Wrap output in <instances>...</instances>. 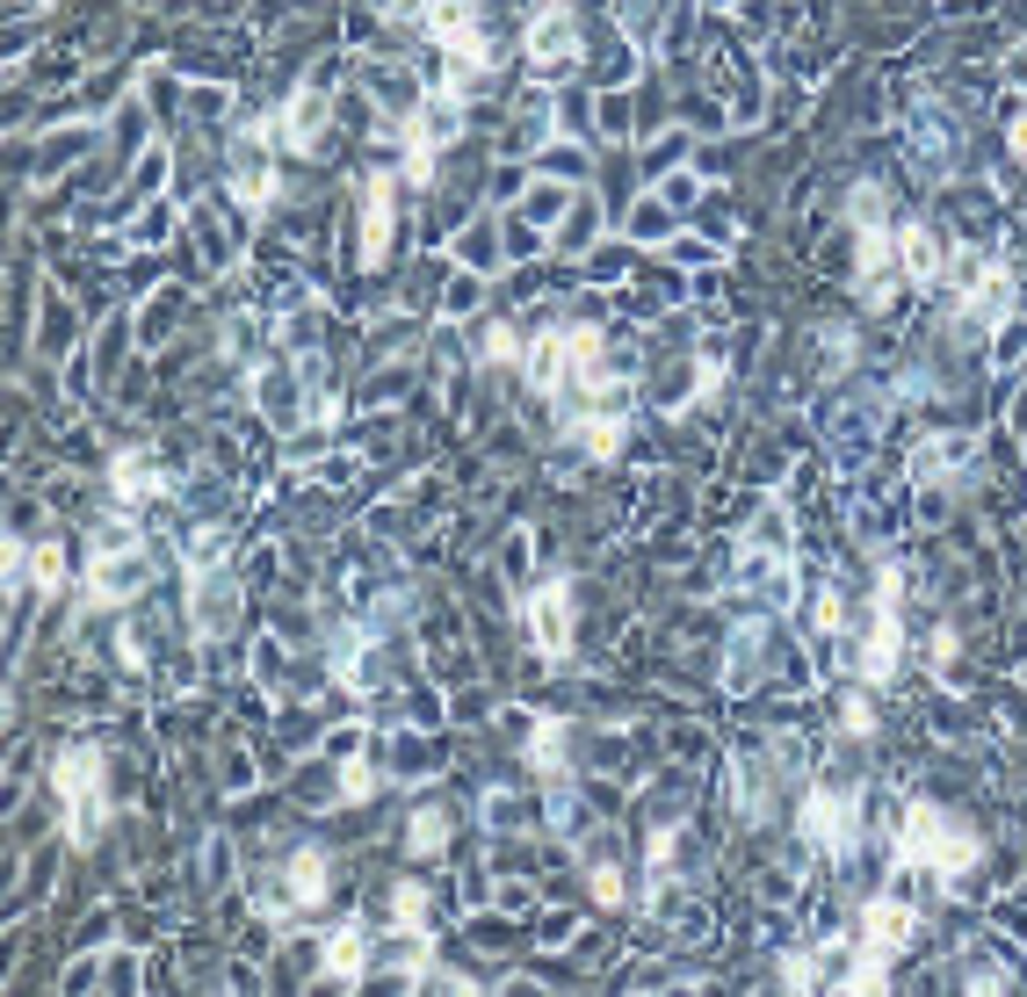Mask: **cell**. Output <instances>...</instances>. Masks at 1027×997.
<instances>
[{
  "mask_svg": "<svg viewBox=\"0 0 1027 997\" xmlns=\"http://www.w3.org/2000/svg\"><path fill=\"white\" fill-rule=\"evenodd\" d=\"M52 788L66 795V839L72 845H94L109 825V788H102V752L94 744H72L66 759L52 766Z\"/></svg>",
  "mask_w": 1027,
  "mask_h": 997,
  "instance_id": "6da1fadb",
  "label": "cell"
},
{
  "mask_svg": "<svg viewBox=\"0 0 1027 997\" xmlns=\"http://www.w3.org/2000/svg\"><path fill=\"white\" fill-rule=\"evenodd\" d=\"M145 579H153V564H145L138 535H131V528H102V535H94V557H88V607H123V601H138Z\"/></svg>",
  "mask_w": 1027,
  "mask_h": 997,
  "instance_id": "7a4b0ae2",
  "label": "cell"
},
{
  "mask_svg": "<svg viewBox=\"0 0 1027 997\" xmlns=\"http://www.w3.org/2000/svg\"><path fill=\"white\" fill-rule=\"evenodd\" d=\"M905 860H919V867H934V875L956 882L962 867L976 860V839H970L962 825H948L934 803H912V809H905Z\"/></svg>",
  "mask_w": 1027,
  "mask_h": 997,
  "instance_id": "3957f363",
  "label": "cell"
},
{
  "mask_svg": "<svg viewBox=\"0 0 1027 997\" xmlns=\"http://www.w3.org/2000/svg\"><path fill=\"white\" fill-rule=\"evenodd\" d=\"M427 30L464 58V87L492 66V44H485V30H478V0H435V8H427Z\"/></svg>",
  "mask_w": 1027,
  "mask_h": 997,
  "instance_id": "277c9868",
  "label": "cell"
},
{
  "mask_svg": "<svg viewBox=\"0 0 1027 997\" xmlns=\"http://www.w3.org/2000/svg\"><path fill=\"white\" fill-rule=\"evenodd\" d=\"M897 658H905V629H897V579H883V593H875V621H869V637H861V651H853V672H861V680H890Z\"/></svg>",
  "mask_w": 1027,
  "mask_h": 997,
  "instance_id": "5b68a950",
  "label": "cell"
},
{
  "mask_svg": "<svg viewBox=\"0 0 1027 997\" xmlns=\"http://www.w3.org/2000/svg\"><path fill=\"white\" fill-rule=\"evenodd\" d=\"M956 311L970 318V326H992L998 311H1006V268H998V260L962 254L956 260Z\"/></svg>",
  "mask_w": 1027,
  "mask_h": 997,
  "instance_id": "8992f818",
  "label": "cell"
},
{
  "mask_svg": "<svg viewBox=\"0 0 1027 997\" xmlns=\"http://www.w3.org/2000/svg\"><path fill=\"white\" fill-rule=\"evenodd\" d=\"M803 839L818 845V853L847 860V853H853V809H847V795L811 788V803H803Z\"/></svg>",
  "mask_w": 1027,
  "mask_h": 997,
  "instance_id": "52a82bcc",
  "label": "cell"
},
{
  "mask_svg": "<svg viewBox=\"0 0 1027 997\" xmlns=\"http://www.w3.org/2000/svg\"><path fill=\"white\" fill-rule=\"evenodd\" d=\"M232 615H239V585H232V571L203 564L196 571V629H203V637H225Z\"/></svg>",
  "mask_w": 1027,
  "mask_h": 997,
  "instance_id": "ba28073f",
  "label": "cell"
},
{
  "mask_svg": "<svg viewBox=\"0 0 1027 997\" xmlns=\"http://www.w3.org/2000/svg\"><path fill=\"white\" fill-rule=\"evenodd\" d=\"M326 889H333L326 853H319V845H304V853L290 860V882H282V911H312V904H326Z\"/></svg>",
  "mask_w": 1027,
  "mask_h": 997,
  "instance_id": "9c48e42d",
  "label": "cell"
},
{
  "mask_svg": "<svg viewBox=\"0 0 1027 997\" xmlns=\"http://www.w3.org/2000/svg\"><path fill=\"white\" fill-rule=\"evenodd\" d=\"M861 946L883 954V962H890V954H905V946H912V911H905V904H890V896H883V904H869V911H861Z\"/></svg>",
  "mask_w": 1027,
  "mask_h": 997,
  "instance_id": "30bf717a",
  "label": "cell"
},
{
  "mask_svg": "<svg viewBox=\"0 0 1027 997\" xmlns=\"http://www.w3.org/2000/svg\"><path fill=\"white\" fill-rule=\"evenodd\" d=\"M528 621H536V651L543 658H565L572 651V621H565V585H543L528 601Z\"/></svg>",
  "mask_w": 1027,
  "mask_h": 997,
  "instance_id": "8fae6325",
  "label": "cell"
},
{
  "mask_svg": "<svg viewBox=\"0 0 1027 997\" xmlns=\"http://www.w3.org/2000/svg\"><path fill=\"white\" fill-rule=\"evenodd\" d=\"M572 52H579V30H572V15H565V8H550V15H543L536 30H528V58H536L543 72H558Z\"/></svg>",
  "mask_w": 1027,
  "mask_h": 997,
  "instance_id": "7c38bea8",
  "label": "cell"
},
{
  "mask_svg": "<svg viewBox=\"0 0 1027 997\" xmlns=\"http://www.w3.org/2000/svg\"><path fill=\"white\" fill-rule=\"evenodd\" d=\"M391 195H399V181H391V173H369V217H362V260H383V254H391Z\"/></svg>",
  "mask_w": 1027,
  "mask_h": 997,
  "instance_id": "4fadbf2b",
  "label": "cell"
},
{
  "mask_svg": "<svg viewBox=\"0 0 1027 997\" xmlns=\"http://www.w3.org/2000/svg\"><path fill=\"white\" fill-rule=\"evenodd\" d=\"M362 968H369V940H362V926H341L326 940V976L341 983V990H355L362 983Z\"/></svg>",
  "mask_w": 1027,
  "mask_h": 997,
  "instance_id": "5bb4252c",
  "label": "cell"
},
{
  "mask_svg": "<svg viewBox=\"0 0 1027 997\" xmlns=\"http://www.w3.org/2000/svg\"><path fill=\"white\" fill-rule=\"evenodd\" d=\"M109 484H116V498H153V492H167V470H153V456H116Z\"/></svg>",
  "mask_w": 1027,
  "mask_h": 997,
  "instance_id": "9a60e30c",
  "label": "cell"
},
{
  "mask_svg": "<svg viewBox=\"0 0 1027 997\" xmlns=\"http://www.w3.org/2000/svg\"><path fill=\"white\" fill-rule=\"evenodd\" d=\"M897 260H905V276H912V282H934V276H940V246H934V232H919V224H912V232H897Z\"/></svg>",
  "mask_w": 1027,
  "mask_h": 997,
  "instance_id": "2e32d148",
  "label": "cell"
},
{
  "mask_svg": "<svg viewBox=\"0 0 1027 997\" xmlns=\"http://www.w3.org/2000/svg\"><path fill=\"white\" fill-rule=\"evenodd\" d=\"M528 759H536V774L558 788V774H565V730H558V722H543V730H536V752H528Z\"/></svg>",
  "mask_w": 1027,
  "mask_h": 997,
  "instance_id": "e0dca14e",
  "label": "cell"
},
{
  "mask_svg": "<svg viewBox=\"0 0 1027 997\" xmlns=\"http://www.w3.org/2000/svg\"><path fill=\"white\" fill-rule=\"evenodd\" d=\"M276 138L282 145H312L319 138V94H304V102L290 109V123H276Z\"/></svg>",
  "mask_w": 1027,
  "mask_h": 997,
  "instance_id": "ac0fdd59",
  "label": "cell"
},
{
  "mask_svg": "<svg viewBox=\"0 0 1027 997\" xmlns=\"http://www.w3.org/2000/svg\"><path fill=\"white\" fill-rule=\"evenodd\" d=\"M391 918H405V932H427V889H420V882H399V889H391Z\"/></svg>",
  "mask_w": 1027,
  "mask_h": 997,
  "instance_id": "d6986e66",
  "label": "cell"
},
{
  "mask_svg": "<svg viewBox=\"0 0 1027 997\" xmlns=\"http://www.w3.org/2000/svg\"><path fill=\"white\" fill-rule=\"evenodd\" d=\"M261 405H268V419H290L297 413V383L268 369V377H261Z\"/></svg>",
  "mask_w": 1027,
  "mask_h": 997,
  "instance_id": "ffe728a7",
  "label": "cell"
},
{
  "mask_svg": "<svg viewBox=\"0 0 1027 997\" xmlns=\"http://www.w3.org/2000/svg\"><path fill=\"white\" fill-rule=\"evenodd\" d=\"M839 722H847L853 738H869V730H875V708H869V694H847V708H839Z\"/></svg>",
  "mask_w": 1027,
  "mask_h": 997,
  "instance_id": "44dd1931",
  "label": "cell"
},
{
  "mask_svg": "<svg viewBox=\"0 0 1027 997\" xmlns=\"http://www.w3.org/2000/svg\"><path fill=\"white\" fill-rule=\"evenodd\" d=\"M485 361H528V347L514 340L506 326H492V333H485Z\"/></svg>",
  "mask_w": 1027,
  "mask_h": 997,
  "instance_id": "7402d4cb",
  "label": "cell"
},
{
  "mask_svg": "<svg viewBox=\"0 0 1027 997\" xmlns=\"http://www.w3.org/2000/svg\"><path fill=\"white\" fill-rule=\"evenodd\" d=\"M442 831H449V825H442L435 809H427V817H413V845H420V853H435V845H442Z\"/></svg>",
  "mask_w": 1027,
  "mask_h": 997,
  "instance_id": "603a6c76",
  "label": "cell"
},
{
  "mask_svg": "<svg viewBox=\"0 0 1027 997\" xmlns=\"http://www.w3.org/2000/svg\"><path fill=\"white\" fill-rule=\"evenodd\" d=\"M593 896H601V904H623V875H615V867H593Z\"/></svg>",
  "mask_w": 1027,
  "mask_h": 997,
  "instance_id": "cb8c5ba5",
  "label": "cell"
},
{
  "mask_svg": "<svg viewBox=\"0 0 1027 997\" xmlns=\"http://www.w3.org/2000/svg\"><path fill=\"white\" fill-rule=\"evenodd\" d=\"M623 22H637V30H645V22H651V0H623Z\"/></svg>",
  "mask_w": 1027,
  "mask_h": 997,
  "instance_id": "d4e9b609",
  "label": "cell"
},
{
  "mask_svg": "<svg viewBox=\"0 0 1027 997\" xmlns=\"http://www.w3.org/2000/svg\"><path fill=\"white\" fill-rule=\"evenodd\" d=\"M550 8H565V0H550Z\"/></svg>",
  "mask_w": 1027,
  "mask_h": 997,
  "instance_id": "484cf974",
  "label": "cell"
}]
</instances>
